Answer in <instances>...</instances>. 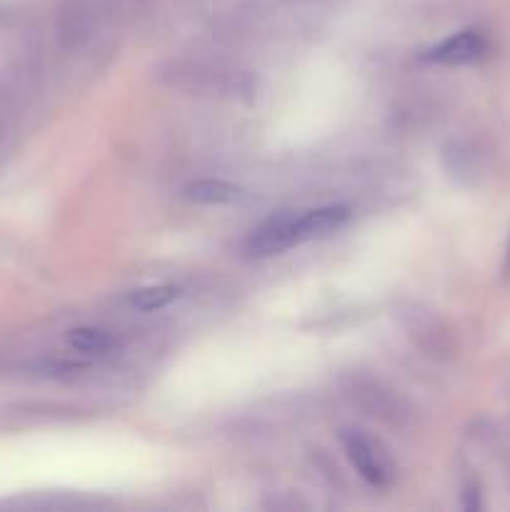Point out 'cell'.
<instances>
[{
    "instance_id": "4",
    "label": "cell",
    "mask_w": 510,
    "mask_h": 512,
    "mask_svg": "<svg viewBox=\"0 0 510 512\" xmlns=\"http://www.w3.org/2000/svg\"><path fill=\"white\" fill-rule=\"evenodd\" d=\"M350 218V210L345 205H328V208L308 210V213L298 215V238L300 243L313 238H323V235L338 230L345 220Z\"/></svg>"
},
{
    "instance_id": "5",
    "label": "cell",
    "mask_w": 510,
    "mask_h": 512,
    "mask_svg": "<svg viewBox=\"0 0 510 512\" xmlns=\"http://www.w3.org/2000/svg\"><path fill=\"white\" fill-rule=\"evenodd\" d=\"M185 198L200 205H225L240 198V188L225 183V180H198L185 188Z\"/></svg>"
},
{
    "instance_id": "6",
    "label": "cell",
    "mask_w": 510,
    "mask_h": 512,
    "mask_svg": "<svg viewBox=\"0 0 510 512\" xmlns=\"http://www.w3.org/2000/svg\"><path fill=\"white\" fill-rule=\"evenodd\" d=\"M180 298V288L175 285H150V288L135 290L128 298V303L135 310H143V313H153V310L168 308L173 300Z\"/></svg>"
},
{
    "instance_id": "1",
    "label": "cell",
    "mask_w": 510,
    "mask_h": 512,
    "mask_svg": "<svg viewBox=\"0 0 510 512\" xmlns=\"http://www.w3.org/2000/svg\"><path fill=\"white\" fill-rule=\"evenodd\" d=\"M300 245L298 238V213L270 215L258 225L248 238V253L255 258H270V255L285 253V250Z\"/></svg>"
},
{
    "instance_id": "7",
    "label": "cell",
    "mask_w": 510,
    "mask_h": 512,
    "mask_svg": "<svg viewBox=\"0 0 510 512\" xmlns=\"http://www.w3.org/2000/svg\"><path fill=\"white\" fill-rule=\"evenodd\" d=\"M68 345L83 355H98L113 345V338L98 328H75L68 333Z\"/></svg>"
},
{
    "instance_id": "3",
    "label": "cell",
    "mask_w": 510,
    "mask_h": 512,
    "mask_svg": "<svg viewBox=\"0 0 510 512\" xmlns=\"http://www.w3.org/2000/svg\"><path fill=\"white\" fill-rule=\"evenodd\" d=\"M343 443H345V453H348L350 463L355 465L360 478L368 480L370 485H378V488L388 485L390 480L388 465H385L383 455L375 450V445L370 443L368 438H363V435L358 433H348L343 435Z\"/></svg>"
},
{
    "instance_id": "2",
    "label": "cell",
    "mask_w": 510,
    "mask_h": 512,
    "mask_svg": "<svg viewBox=\"0 0 510 512\" xmlns=\"http://www.w3.org/2000/svg\"><path fill=\"white\" fill-rule=\"evenodd\" d=\"M485 53H488V40L475 30H463V33L450 35L443 43L430 48L425 60H433L440 65H468L485 58Z\"/></svg>"
}]
</instances>
